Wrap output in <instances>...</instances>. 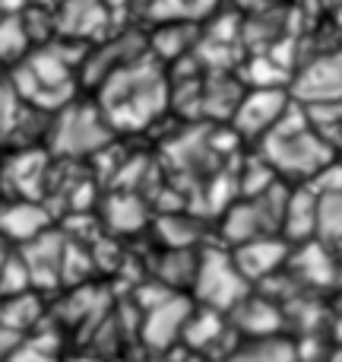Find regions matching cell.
Instances as JSON below:
<instances>
[{"instance_id": "obj_2", "label": "cell", "mask_w": 342, "mask_h": 362, "mask_svg": "<svg viewBox=\"0 0 342 362\" xmlns=\"http://www.w3.org/2000/svg\"><path fill=\"white\" fill-rule=\"evenodd\" d=\"M263 159L273 172H282L288 178H314L324 165L333 163L330 144L320 134L307 127L305 115L292 112L282 115V121L263 137Z\"/></svg>"}, {"instance_id": "obj_6", "label": "cell", "mask_w": 342, "mask_h": 362, "mask_svg": "<svg viewBox=\"0 0 342 362\" xmlns=\"http://www.w3.org/2000/svg\"><path fill=\"white\" fill-rule=\"evenodd\" d=\"M19 255H23L25 267L32 274V286L38 293H48L57 289L63 283V255H67V238L57 235L54 229L42 232L38 238L19 245Z\"/></svg>"}, {"instance_id": "obj_3", "label": "cell", "mask_w": 342, "mask_h": 362, "mask_svg": "<svg viewBox=\"0 0 342 362\" xmlns=\"http://www.w3.org/2000/svg\"><path fill=\"white\" fill-rule=\"evenodd\" d=\"M193 296H197V302L203 308L231 315L250 296V283H248V276L238 270L231 251L209 248V251L200 255V270H197V280H193Z\"/></svg>"}, {"instance_id": "obj_1", "label": "cell", "mask_w": 342, "mask_h": 362, "mask_svg": "<svg viewBox=\"0 0 342 362\" xmlns=\"http://www.w3.org/2000/svg\"><path fill=\"white\" fill-rule=\"evenodd\" d=\"M102 112L111 127H143L165 108L169 86L156 67H140L133 61L102 83Z\"/></svg>"}, {"instance_id": "obj_16", "label": "cell", "mask_w": 342, "mask_h": 362, "mask_svg": "<svg viewBox=\"0 0 342 362\" xmlns=\"http://www.w3.org/2000/svg\"><path fill=\"white\" fill-rule=\"evenodd\" d=\"M197 270H200V255L193 248H169L159 261V283H165L169 289L181 293L184 286L193 289V280H197Z\"/></svg>"}, {"instance_id": "obj_25", "label": "cell", "mask_w": 342, "mask_h": 362, "mask_svg": "<svg viewBox=\"0 0 342 362\" xmlns=\"http://www.w3.org/2000/svg\"><path fill=\"white\" fill-rule=\"evenodd\" d=\"M67 362H105V359H99L92 353V356H89V353H83V356H73V359H67Z\"/></svg>"}, {"instance_id": "obj_24", "label": "cell", "mask_w": 342, "mask_h": 362, "mask_svg": "<svg viewBox=\"0 0 342 362\" xmlns=\"http://www.w3.org/2000/svg\"><path fill=\"white\" fill-rule=\"evenodd\" d=\"M25 344V337H19L16 331H10V327L0 325V362H6L13 356V353L19 350V346Z\"/></svg>"}, {"instance_id": "obj_9", "label": "cell", "mask_w": 342, "mask_h": 362, "mask_svg": "<svg viewBox=\"0 0 342 362\" xmlns=\"http://www.w3.org/2000/svg\"><path fill=\"white\" fill-rule=\"evenodd\" d=\"M231 257H235L238 270L248 276V283H260L276 276L286 261L292 257L288 251V242L279 235H267V238H254V242H244L238 248H231Z\"/></svg>"}, {"instance_id": "obj_11", "label": "cell", "mask_w": 342, "mask_h": 362, "mask_svg": "<svg viewBox=\"0 0 342 362\" xmlns=\"http://www.w3.org/2000/svg\"><path fill=\"white\" fill-rule=\"evenodd\" d=\"M231 327L250 340L276 337L282 327V308L267 296H248L241 305L231 312Z\"/></svg>"}, {"instance_id": "obj_21", "label": "cell", "mask_w": 342, "mask_h": 362, "mask_svg": "<svg viewBox=\"0 0 342 362\" xmlns=\"http://www.w3.org/2000/svg\"><path fill=\"white\" fill-rule=\"evenodd\" d=\"M159 235L169 248H190L200 235V226L193 223L190 216H178V213H169V216L159 223Z\"/></svg>"}, {"instance_id": "obj_22", "label": "cell", "mask_w": 342, "mask_h": 362, "mask_svg": "<svg viewBox=\"0 0 342 362\" xmlns=\"http://www.w3.org/2000/svg\"><path fill=\"white\" fill-rule=\"evenodd\" d=\"M25 42H29V32H25L23 23H16V19H4L0 23V57L19 54L25 48Z\"/></svg>"}, {"instance_id": "obj_5", "label": "cell", "mask_w": 342, "mask_h": 362, "mask_svg": "<svg viewBox=\"0 0 342 362\" xmlns=\"http://www.w3.org/2000/svg\"><path fill=\"white\" fill-rule=\"evenodd\" d=\"M193 315V302L184 293H174L165 302L152 305L149 312H143L140 321V337H143L146 350L152 353H169L178 340H184L187 321Z\"/></svg>"}, {"instance_id": "obj_27", "label": "cell", "mask_w": 342, "mask_h": 362, "mask_svg": "<svg viewBox=\"0 0 342 362\" xmlns=\"http://www.w3.org/2000/svg\"><path fill=\"white\" fill-rule=\"evenodd\" d=\"M187 362H203V359H187Z\"/></svg>"}, {"instance_id": "obj_17", "label": "cell", "mask_w": 342, "mask_h": 362, "mask_svg": "<svg viewBox=\"0 0 342 362\" xmlns=\"http://www.w3.org/2000/svg\"><path fill=\"white\" fill-rule=\"evenodd\" d=\"M105 223H108V229H114V232H137L140 226L146 223L140 197H133V194H118V197H111L105 206Z\"/></svg>"}, {"instance_id": "obj_10", "label": "cell", "mask_w": 342, "mask_h": 362, "mask_svg": "<svg viewBox=\"0 0 342 362\" xmlns=\"http://www.w3.org/2000/svg\"><path fill=\"white\" fill-rule=\"evenodd\" d=\"M48 229H51L48 210L42 204H35V200L19 197L13 204L0 206V238H6V242L25 245Z\"/></svg>"}, {"instance_id": "obj_14", "label": "cell", "mask_w": 342, "mask_h": 362, "mask_svg": "<svg viewBox=\"0 0 342 362\" xmlns=\"http://www.w3.org/2000/svg\"><path fill=\"white\" fill-rule=\"evenodd\" d=\"M228 337V325H225L222 312H212V308H193L190 321H187L184 331V346L197 353H216L219 340Z\"/></svg>"}, {"instance_id": "obj_4", "label": "cell", "mask_w": 342, "mask_h": 362, "mask_svg": "<svg viewBox=\"0 0 342 362\" xmlns=\"http://www.w3.org/2000/svg\"><path fill=\"white\" fill-rule=\"evenodd\" d=\"M111 137V124H108L105 112L95 108H63L57 115V121L51 124V144H54L57 153L63 156H86V153H95L99 146L108 144Z\"/></svg>"}, {"instance_id": "obj_20", "label": "cell", "mask_w": 342, "mask_h": 362, "mask_svg": "<svg viewBox=\"0 0 342 362\" xmlns=\"http://www.w3.org/2000/svg\"><path fill=\"white\" fill-rule=\"evenodd\" d=\"M190 25L187 23H165V29L152 38V45L159 48V54H165L169 61H178V57L190 54Z\"/></svg>"}, {"instance_id": "obj_26", "label": "cell", "mask_w": 342, "mask_h": 362, "mask_svg": "<svg viewBox=\"0 0 342 362\" xmlns=\"http://www.w3.org/2000/svg\"><path fill=\"white\" fill-rule=\"evenodd\" d=\"M4 257H6V248H4V238H0V264H4Z\"/></svg>"}, {"instance_id": "obj_15", "label": "cell", "mask_w": 342, "mask_h": 362, "mask_svg": "<svg viewBox=\"0 0 342 362\" xmlns=\"http://www.w3.org/2000/svg\"><path fill=\"white\" fill-rule=\"evenodd\" d=\"M288 267H292L295 276H298L301 283H307V286H330L333 276H336V267H333L324 242H305L298 255L288 257Z\"/></svg>"}, {"instance_id": "obj_13", "label": "cell", "mask_w": 342, "mask_h": 362, "mask_svg": "<svg viewBox=\"0 0 342 362\" xmlns=\"http://www.w3.org/2000/svg\"><path fill=\"white\" fill-rule=\"evenodd\" d=\"M0 325L16 331L19 337H29L38 327L44 325V302L38 289H29V293L19 296H6L0 299Z\"/></svg>"}, {"instance_id": "obj_8", "label": "cell", "mask_w": 342, "mask_h": 362, "mask_svg": "<svg viewBox=\"0 0 342 362\" xmlns=\"http://www.w3.org/2000/svg\"><path fill=\"white\" fill-rule=\"evenodd\" d=\"M288 112V99L282 89H254L250 95H244L241 105L235 112V131L241 137H267L276 124L282 121V115Z\"/></svg>"}, {"instance_id": "obj_18", "label": "cell", "mask_w": 342, "mask_h": 362, "mask_svg": "<svg viewBox=\"0 0 342 362\" xmlns=\"http://www.w3.org/2000/svg\"><path fill=\"white\" fill-rule=\"evenodd\" d=\"M317 242H342V194H317Z\"/></svg>"}, {"instance_id": "obj_23", "label": "cell", "mask_w": 342, "mask_h": 362, "mask_svg": "<svg viewBox=\"0 0 342 362\" xmlns=\"http://www.w3.org/2000/svg\"><path fill=\"white\" fill-rule=\"evenodd\" d=\"M6 362H57V356H51V353H44V350H38V346H32L29 340H25L23 346H19L16 353H13Z\"/></svg>"}, {"instance_id": "obj_7", "label": "cell", "mask_w": 342, "mask_h": 362, "mask_svg": "<svg viewBox=\"0 0 342 362\" xmlns=\"http://www.w3.org/2000/svg\"><path fill=\"white\" fill-rule=\"evenodd\" d=\"M301 105H330L342 102V54H324L311 61L292 83Z\"/></svg>"}, {"instance_id": "obj_12", "label": "cell", "mask_w": 342, "mask_h": 362, "mask_svg": "<svg viewBox=\"0 0 342 362\" xmlns=\"http://www.w3.org/2000/svg\"><path fill=\"white\" fill-rule=\"evenodd\" d=\"M282 235H286V242H295V245H305L317 238V194L311 187L292 191L286 206V219H282Z\"/></svg>"}, {"instance_id": "obj_19", "label": "cell", "mask_w": 342, "mask_h": 362, "mask_svg": "<svg viewBox=\"0 0 342 362\" xmlns=\"http://www.w3.org/2000/svg\"><path fill=\"white\" fill-rule=\"evenodd\" d=\"M29 289H35V286H32V274L25 267L23 255L19 251H6L4 264H0V299L29 293Z\"/></svg>"}]
</instances>
